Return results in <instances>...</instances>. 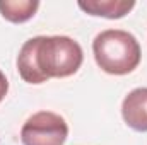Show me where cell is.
Returning <instances> with one entry per match:
<instances>
[{
  "mask_svg": "<svg viewBox=\"0 0 147 145\" xmlns=\"http://www.w3.org/2000/svg\"><path fill=\"white\" fill-rule=\"evenodd\" d=\"M79 9L89 15L106 17V19H121L134 7V0H80L77 2Z\"/></svg>",
  "mask_w": 147,
  "mask_h": 145,
  "instance_id": "cell-5",
  "label": "cell"
},
{
  "mask_svg": "<svg viewBox=\"0 0 147 145\" xmlns=\"http://www.w3.org/2000/svg\"><path fill=\"white\" fill-rule=\"evenodd\" d=\"M121 114L132 130L147 132V87H137L125 96Z\"/></svg>",
  "mask_w": 147,
  "mask_h": 145,
  "instance_id": "cell-4",
  "label": "cell"
},
{
  "mask_svg": "<svg viewBox=\"0 0 147 145\" xmlns=\"http://www.w3.org/2000/svg\"><path fill=\"white\" fill-rule=\"evenodd\" d=\"M7 91H9V82H7V77H5V75H3V72L0 70V103H2V99L5 97Z\"/></svg>",
  "mask_w": 147,
  "mask_h": 145,
  "instance_id": "cell-7",
  "label": "cell"
},
{
  "mask_svg": "<svg viewBox=\"0 0 147 145\" xmlns=\"http://www.w3.org/2000/svg\"><path fill=\"white\" fill-rule=\"evenodd\" d=\"M39 9L38 0H0V14L14 24H21L34 17Z\"/></svg>",
  "mask_w": 147,
  "mask_h": 145,
  "instance_id": "cell-6",
  "label": "cell"
},
{
  "mask_svg": "<svg viewBox=\"0 0 147 145\" xmlns=\"http://www.w3.org/2000/svg\"><path fill=\"white\" fill-rule=\"evenodd\" d=\"M67 137V121L51 111L34 113L21 128V140L24 145H63Z\"/></svg>",
  "mask_w": 147,
  "mask_h": 145,
  "instance_id": "cell-3",
  "label": "cell"
},
{
  "mask_svg": "<svg viewBox=\"0 0 147 145\" xmlns=\"http://www.w3.org/2000/svg\"><path fill=\"white\" fill-rule=\"evenodd\" d=\"M92 53L98 67L111 75L134 72L142 58L137 38L123 29H106L92 41Z\"/></svg>",
  "mask_w": 147,
  "mask_h": 145,
  "instance_id": "cell-2",
  "label": "cell"
},
{
  "mask_svg": "<svg viewBox=\"0 0 147 145\" xmlns=\"http://www.w3.org/2000/svg\"><path fill=\"white\" fill-rule=\"evenodd\" d=\"M80 44L69 36H36L28 39L17 55V70L28 84L70 77L82 65Z\"/></svg>",
  "mask_w": 147,
  "mask_h": 145,
  "instance_id": "cell-1",
  "label": "cell"
}]
</instances>
